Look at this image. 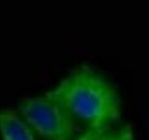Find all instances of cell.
Listing matches in <instances>:
<instances>
[{
	"mask_svg": "<svg viewBox=\"0 0 149 140\" xmlns=\"http://www.w3.org/2000/svg\"><path fill=\"white\" fill-rule=\"evenodd\" d=\"M113 131L109 127L106 128H90L83 134L77 138V140H108Z\"/></svg>",
	"mask_w": 149,
	"mask_h": 140,
	"instance_id": "4",
	"label": "cell"
},
{
	"mask_svg": "<svg viewBox=\"0 0 149 140\" xmlns=\"http://www.w3.org/2000/svg\"><path fill=\"white\" fill-rule=\"evenodd\" d=\"M0 134L2 140H36L29 125L11 109L0 111Z\"/></svg>",
	"mask_w": 149,
	"mask_h": 140,
	"instance_id": "3",
	"label": "cell"
},
{
	"mask_svg": "<svg viewBox=\"0 0 149 140\" xmlns=\"http://www.w3.org/2000/svg\"><path fill=\"white\" fill-rule=\"evenodd\" d=\"M108 140H134L132 130L130 126H124L116 131H113Z\"/></svg>",
	"mask_w": 149,
	"mask_h": 140,
	"instance_id": "5",
	"label": "cell"
},
{
	"mask_svg": "<svg viewBox=\"0 0 149 140\" xmlns=\"http://www.w3.org/2000/svg\"><path fill=\"white\" fill-rule=\"evenodd\" d=\"M18 113L45 140H71L76 131L74 119L47 94L21 101Z\"/></svg>",
	"mask_w": 149,
	"mask_h": 140,
	"instance_id": "2",
	"label": "cell"
},
{
	"mask_svg": "<svg viewBox=\"0 0 149 140\" xmlns=\"http://www.w3.org/2000/svg\"><path fill=\"white\" fill-rule=\"evenodd\" d=\"M74 120L90 128H106L118 119L119 100L111 84L91 69L77 70L46 93Z\"/></svg>",
	"mask_w": 149,
	"mask_h": 140,
	"instance_id": "1",
	"label": "cell"
}]
</instances>
